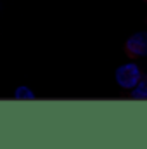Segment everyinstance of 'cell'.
<instances>
[{
    "mask_svg": "<svg viewBox=\"0 0 147 149\" xmlns=\"http://www.w3.org/2000/svg\"><path fill=\"white\" fill-rule=\"evenodd\" d=\"M125 50H126V56L132 57V59L147 57V31L133 33L132 37L126 40Z\"/></svg>",
    "mask_w": 147,
    "mask_h": 149,
    "instance_id": "7a4b0ae2",
    "label": "cell"
},
{
    "mask_svg": "<svg viewBox=\"0 0 147 149\" xmlns=\"http://www.w3.org/2000/svg\"><path fill=\"white\" fill-rule=\"evenodd\" d=\"M132 99H147V76H142V80L130 90Z\"/></svg>",
    "mask_w": 147,
    "mask_h": 149,
    "instance_id": "3957f363",
    "label": "cell"
},
{
    "mask_svg": "<svg viewBox=\"0 0 147 149\" xmlns=\"http://www.w3.org/2000/svg\"><path fill=\"white\" fill-rule=\"evenodd\" d=\"M114 78H116V83L123 90H132L142 80V71H140L137 63H126V64H121L116 70Z\"/></svg>",
    "mask_w": 147,
    "mask_h": 149,
    "instance_id": "6da1fadb",
    "label": "cell"
},
{
    "mask_svg": "<svg viewBox=\"0 0 147 149\" xmlns=\"http://www.w3.org/2000/svg\"><path fill=\"white\" fill-rule=\"evenodd\" d=\"M144 2H147V0H144Z\"/></svg>",
    "mask_w": 147,
    "mask_h": 149,
    "instance_id": "5b68a950",
    "label": "cell"
},
{
    "mask_svg": "<svg viewBox=\"0 0 147 149\" xmlns=\"http://www.w3.org/2000/svg\"><path fill=\"white\" fill-rule=\"evenodd\" d=\"M14 99H17V101H33V99H37V95L30 87L21 85L14 90Z\"/></svg>",
    "mask_w": 147,
    "mask_h": 149,
    "instance_id": "277c9868",
    "label": "cell"
}]
</instances>
